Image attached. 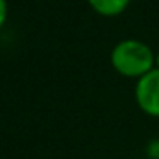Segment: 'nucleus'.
I'll return each instance as SVG.
<instances>
[{
    "label": "nucleus",
    "mask_w": 159,
    "mask_h": 159,
    "mask_svg": "<svg viewBox=\"0 0 159 159\" xmlns=\"http://www.w3.org/2000/svg\"><path fill=\"white\" fill-rule=\"evenodd\" d=\"M9 7H7V0H0V29L4 28L5 21H7Z\"/></svg>",
    "instance_id": "obj_4"
},
{
    "label": "nucleus",
    "mask_w": 159,
    "mask_h": 159,
    "mask_svg": "<svg viewBox=\"0 0 159 159\" xmlns=\"http://www.w3.org/2000/svg\"><path fill=\"white\" fill-rule=\"evenodd\" d=\"M135 101L145 115L159 118V69H152L137 79Z\"/></svg>",
    "instance_id": "obj_2"
},
{
    "label": "nucleus",
    "mask_w": 159,
    "mask_h": 159,
    "mask_svg": "<svg viewBox=\"0 0 159 159\" xmlns=\"http://www.w3.org/2000/svg\"><path fill=\"white\" fill-rule=\"evenodd\" d=\"M111 65L120 75L140 79L156 69V55L151 46L140 39H121L111 50Z\"/></svg>",
    "instance_id": "obj_1"
},
{
    "label": "nucleus",
    "mask_w": 159,
    "mask_h": 159,
    "mask_svg": "<svg viewBox=\"0 0 159 159\" xmlns=\"http://www.w3.org/2000/svg\"><path fill=\"white\" fill-rule=\"evenodd\" d=\"M94 12L104 17H115L125 12L130 5V0H87Z\"/></svg>",
    "instance_id": "obj_3"
},
{
    "label": "nucleus",
    "mask_w": 159,
    "mask_h": 159,
    "mask_svg": "<svg viewBox=\"0 0 159 159\" xmlns=\"http://www.w3.org/2000/svg\"><path fill=\"white\" fill-rule=\"evenodd\" d=\"M156 69H159V52L156 53Z\"/></svg>",
    "instance_id": "obj_6"
},
{
    "label": "nucleus",
    "mask_w": 159,
    "mask_h": 159,
    "mask_svg": "<svg viewBox=\"0 0 159 159\" xmlns=\"http://www.w3.org/2000/svg\"><path fill=\"white\" fill-rule=\"evenodd\" d=\"M149 156L151 157H156L157 159L159 157V140H152L151 144H149Z\"/></svg>",
    "instance_id": "obj_5"
}]
</instances>
